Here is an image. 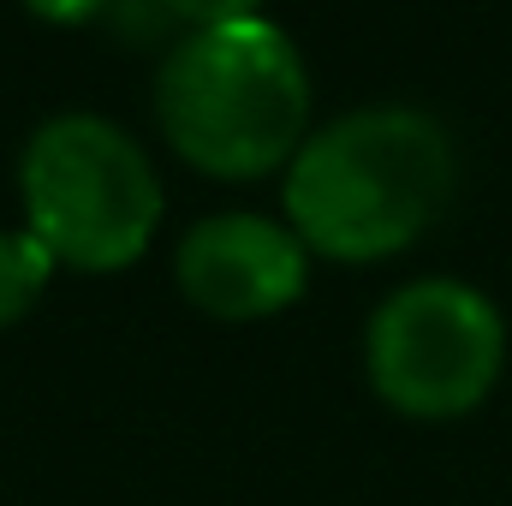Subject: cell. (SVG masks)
Returning <instances> with one entry per match:
<instances>
[{
    "label": "cell",
    "mask_w": 512,
    "mask_h": 506,
    "mask_svg": "<svg viewBox=\"0 0 512 506\" xmlns=\"http://www.w3.org/2000/svg\"><path fill=\"white\" fill-rule=\"evenodd\" d=\"M459 179L453 137L423 108H352L286 161V227L328 262H382L411 251Z\"/></svg>",
    "instance_id": "cell-1"
},
{
    "label": "cell",
    "mask_w": 512,
    "mask_h": 506,
    "mask_svg": "<svg viewBox=\"0 0 512 506\" xmlns=\"http://www.w3.org/2000/svg\"><path fill=\"white\" fill-rule=\"evenodd\" d=\"M155 120L209 179H262L310 137V72L274 18L185 30L155 72Z\"/></svg>",
    "instance_id": "cell-2"
},
{
    "label": "cell",
    "mask_w": 512,
    "mask_h": 506,
    "mask_svg": "<svg viewBox=\"0 0 512 506\" xmlns=\"http://www.w3.org/2000/svg\"><path fill=\"white\" fill-rule=\"evenodd\" d=\"M24 227L78 274H120L161 227V179L126 126L102 114H60L18 161Z\"/></svg>",
    "instance_id": "cell-3"
},
{
    "label": "cell",
    "mask_w": 512,
    "mask_h": 506,
    "mask_svg": "<svg viewBox=\"0 0 512 506\" xmlns=\"http://www.w3.org/2000/svg\"><path fill=\"white\" fill-rule=\"evenodd\" d=\"M370 387L399 417L453 423L471 417L507 370V316L489 292L429 274L387 292L364 334Z\"/></svg>",
    "instance_id": "cell-4"
},
{
    "label": "cell",
    "mask_w": 512,
    "mask_h": 506,
    "mask_svg": "<svg viewBox=\"0 0 512 506\" xmlns=\"http://www.w3.org/2000/svg\"><path fill=\"white\" fill-rule=\"evenodd\" d=\"M179 292L215 322H262L304 298L310 245L268 215H203L173 251Z\"/></svg>",
    "instance_id": "cell-5"
},
{
    "label": "cell",
    "mask_w": 512,
    "mask_h": 506,
    "mask_svg": "<svg viewBox=\"0 0 512 506\" xmlns=\"http://www.w3.org/2000/svg\"><path fill=\"white\" fill-rule=\"evenodd\" d=\"M54 251L30 233V227H6L0 233V328L24 322L30 304L42 298V286L54 280Z\"/></svg>",
    "instance_id": "cell-6"
},
{
    "label": "cell",
    "mask_w": 512,
    "mask_h": 506,
    "mask_svg": "<svg viewBox=\"0 0 512 506\" xmlns=\"http://www.w3.org/2000/svg\"><path fill=\"white\" fill-rule=\"evenodd\" d=\"M173 18H185L191 30H215V24H239V18H256L262 0H161Z\"/></svg>",
    "instance_id": "cell-7"
},
{
    "label": "cell",
    "mask_w": 512,
    "mask_h": 506,
    "mask_svg": "<svg viewBox=\"0 0 512 506\" xmlns=\"http://www.w3.org/2000/svg\"><path fill=\"white\" fill-rule=\"evenodd\" d=\"M42 24H84V18H96L108 0H24Z\"/></svg>",
    "instance_id": "cell-8"
}]
</instances>
